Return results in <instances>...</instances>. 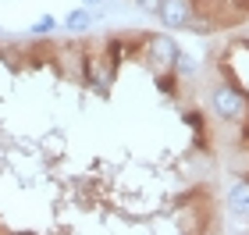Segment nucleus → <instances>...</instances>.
<instances>
[{
    "label": "nucleus",
    "instance_id": "obj_9",
    "mask_svg": "<svg viewBox=\"0 0 249 235\" xmlns=\"http://www.w3.org/2000/svg\"><path fill=\"white\" fill-rule=\"evenodd\" d=\"M82 4H86L89 11H93V7H100V4H104V0H82Z\"/></svg>",
    "mask_w": 249,
    "mask_h": 235
},
{
    "label": "nucleus",
    "instance_id": "obj_8",
    "mask_svg": "<svg viewBox=\"0 0 249 235\" xmlns=\"http://www.w3.org/2000/svg\"><path fill=\"white\" fill-rule=\"evenodd\" d=\"M135 7H139L142 15H153V18H157V11H160V0H135Z\"/></svg>",
    "mask_w": 249,
    "mask_h": 235
},
{
    "label": "nucleus",
    "instance_id": "obj_1",
    "mask_svg": "<svg viewBox=\"0 0 249 235\" xmlns=\"http://www.w3.org/2000/svg\"><path fill=\"white\" fill-rule=\"evenodd\" d=\"M207 110L217 121H224V125H239V121H246V114H249V100H246V93L239 86L217 78V82L207 89Z\"/></svg>",
    "mask_w": 249,
    "mask_h": 235
},
{
    "label": "nucleus",
    "instance_id": "obj_4",
    "mask_svg": "<svg viewBox=\"0 0 249 235\" xmlns=\"http://www.w3.org/2000/svg\"><path fill=\"white\" fill-rule=\"evenodd\" d=\"M228 210L231 217H249V182H235L228 189Z\"/></svg>",
    "mask_w": 249,
    "mask_h": 235
},
{
    "label": "nucleus",
    "instance_id": "obj_3",
    "mask_svg": "<svg viewBox=\"0 0 249 235\" xmlns=\"http://www.w3.org/2000/svg\"><path fill=\"white\" fill-rule=\"evenodd\" d=\"M178 43L171 36H150L146 39V61L153 64L157 75H175V57H178Z\"/></svg>",
    "mask_w": 249,
    "mask_h": 235
},
{
    "label": "nucleus",
    "instance_id": "obj_6",
    "mask_svg": "<svg viewBox=\"0 0 249 235\" xmlns=\"http://www.w3.org/2000/svg\"><path fill=\"white\" fill-rule=\"evenodd\" d=\"M61 29V21L57 18H53V15H43V18H36V21H32V25H29V36H50V32H57Z\"/></svg>",
    "mask_w": 249,
    "mask_h": 235
},
{
    "label": "nucleus",
    "instance_id": "obj_5",
    "mask_svg": "<svg viewBox=\"0 0 249 235\" xmlns=\"http://www.w3.org/2000/svg\"><path fill=\"white\" fill-rule=\"evenodd\" d=\"M89 25H93V11L89 7H78V11H71V15H64V21H61V29H68L71 36L89 32Z\"/></svg>",
    "mask_w": 249,
    "mask_h": 235
},
{
    "label": "nucleus",
    "instance_id": "obj_2",
    "mask_svg": "<svg viewBox=\"0 0 249 235\" xmlns=\"http://www.w3.org/2000/svg\"><path fill=\"white\" fill-rule=\"evenodd\" d=\"M157 18L167 32H189L192 21H196V4L192 0H160Z\"/></svg>",
    "mask_w": 249,
    "mask_h": 235
},
{
    "label": "nucleus",
    "instance_id": "obj_7",
    "mask_svg": "<svg viewBox=\"0 0 249 235\" xmlns=\"http://www.w3.org/2000/svg\"><path fill=\"white\" fill-rule=\"evenodd\" d=\"M192 72H196V61H192L185 50H178V57H175V78H185Z\"/></svg>",
    "mask_w": 249,
    "mask_h": 235
}]
</instances>
